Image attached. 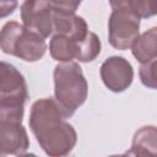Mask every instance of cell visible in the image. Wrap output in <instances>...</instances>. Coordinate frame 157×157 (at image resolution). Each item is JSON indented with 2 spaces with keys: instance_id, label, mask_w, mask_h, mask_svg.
<instances>
[{
  "instance_id": "obj_1",
  "label": "cell",
  "mask_w": 157,
  "mask_h": 157,
  "mask_svg": "<svg viewBox=\"0 0 157 157\" xmlns=\"http://www.w3.org/2000/svg\"><path fill=\"white\" fill-rule=\"evenodd\" d=\"M54 98L36 101L29 112V129L49 157H66L77 142L74 126Z\"/></svg>"
},
{
  "instance_id": "obj_2",
  "label": "cell",
  "mask_w": 157,
  "mask_h": 157,
  "mask_svg": "<svg viewBox=\"0 0 157 157\" xmlns=\"http://www.w3.org/2000/svg\"><path fill=\"white\" fill-rule=\"evenodd\" d=\"M54 99L70 118L86 102L88 83L77 63H60L53 72Z\"/></svg>"
},
{
  "instance_id": "obj_3",
  "label": "cell",
  "mask_w": 157,
  "mask_h": 157,
  "mask_svg": "<svg viewBox=\"0 0 157 157\" xmlns=\"http://www.w3.org/2000/svg\"><path fill=\"white\" fill-rule=\"evenodd\" d=\"M0 47L5 54L28 63L40 60L47 52L45 39L16 21H9L2 26Z\"/></svg>"
},
{
  "instance_id": "obj_4",
  "label": "cell",
  "mask_w": 157,
  "mask_h": 157,
  "mask_svg": "<svg viewBox=\"0 0 157 157\" xmlns=\"http://www.w3.org/2000/svg\"><path fill=\"white\" fill-rule=\"evenodd\" d=\"M0 75V120L22 123L25 103L28 98L25 77L6 61H1Z\"/></svg>"
},
{
  "instance_id": "obj_5",
  "label": "cell",
  "mask_w": 157,
  "mask_h": 157,
  "mask_svg": "<svg viewBox=\"0 0 157 157\" xmlns=\"http://www.w3.org/2000/svg\"><path fill=\"white\" fill-rule=\"evenodd\" d=\"M112 13L108 20V39L113 48L129 49L139 38L141 16L132 5V0L110 1Z\"/></svg>"
},
{
  "instance_id": "obj_6",
  "label": "cell",
  "mask_w": 157,
  "mask_h": 157,
  "mask_svg": "<svg viewBox=\"0 0 157 157\" xmlns=\"http://www.w3.org/2000/svg\"><path fill=\"white\" fill-rule=\"evenodd\" d=\"M99 37L90 32V34L80 40L61 34H54L49 43V53L52 58L60 63H71L74 59L81 63L93 61L101 53Z\"/></svg>"
},
{
  "instance_id": "obj_7",
  "label": "cell",
  "mask_w": 157,
  "mask_h": 157,
  "mask_svg": "<svg viewBox=\"0 0 157 157\" xmlns=\"http://www.w3.org/2000/svg\"><path fill=\"white\" fill-rule=\"evenodd\" d=\"M22 25L44 39L54 33V11L52 1L34 0L21 4Z\"/></svg>"
},
{
  "instance_id": "obj_8",
  "label": "cell",
  "mask_w": 157,
  "mask_h": 157,
  "mask_svg": "<svg viewBox=\"0 0 157 157\" xmlns=\"http://www.w3.org/2000/svg\"><path fill=\"white\" fill-rule=\"evenodd\" d=\"M99 75L109 91L120 93L128 90L132 83L134 69L128 59L119 55H112L102 63Z\"/></svg>"
},
{
  "instance_id": "obj_9",
  "label": "cell",
  "mask_w": 157,
  "mask_h": 157,
  "mask_svg": "<svg viewBox=\"0 0 157 157\" xmlns=\"http://www.w3.org/2000/svg\"><path fill=\"white\" fill-rule=\"evenodd\" d=\"M29 147V139L22 123L0 120V152L6 155H22Z\"/></svg>"
},
{
  "instance_id": "obj_10",
  "label": "cell",
  "mask_w": 157,
  "mask_h": 157,
  "mask_svg": "<svg viewBox=\"0 0 157 157\" xmlns=\"http://www.w3.org/2000/svg\"><path fill=\"white\" fill-rule=\"evenodd\" d=\"M131 53L140 64L157 59V26L139 36L131 47Z\"/></svg>"
},
{
  "instance_id": "obj_11",
  "label": "cell",
  "mask_w": 157,
  "mask_h": 157,
  "mask_svg": "<svg viewBox=\"0 0 157 157\" xmlns=\"http://www.w3.org/2000/svg\"><path fill=\"white\" fill-rule=\"evenodd\" d=\"M132 146L141 147L153 155H157V126L145 125L136 130L132 137Z\"/></svg>"
},
{
  "instance_id": "obj_12",
  "label": "cell",
  "mask_w": 157,
  "mask_h": 157,
  "mask_svg": "<svg viewBox=\"0 0 157 157\" xmlns=\"http://www.w3.org/2000/svg\"><path fill=\"white\" fill-rule=\"evenodd\" d=\"M139 76L141 83L151 90H157V59L141 64L139 69Z\"/></svg>"
},
{
  "instance_id": "obj_13",
  "label": "cell",
  "mask_w": 157,
  "mask_h": 157,
  "mask_svg": "<svg viewBox=\"0 0 157 157\" xmlns=\"http://www.w3.org/2000/svg\"><path fill=\"white\" fill-rule=\"evenodd\" d=\"M17 1H1L0 2V11H1V17H6L9 13H12L13 10L17 6Z\"/></svg>"
},
{
  "instance_id": "obj_14",
  "label": "cell",
  "mask_w": 157,
  "mask_h": 157,
  "mask_svg": "<svg viewBox=\"0 0 157 157\" xmlns=\"http://www.w3.org/2000/svg\"><path fill=\"white\" fill-rule=\"evenodd\" d=\"M2 157H5V156H2ZM17 157H38V156L34 153H22V155H18Z\"/></svg>"
},
{
  "instance_id": "obj_15",
  "label": "cell",
  "mask_w": 157,
  "mask_h": 157,
  "mask_svg": "<svg viewBox=\"0 0 157 157\" xmlns=\"http://www.w3.org/2000/svg\"><path fill=\"white\" fill-rule=\"evenodd\" d=\"M108 157H123V155H112V156H108Z\"/></svg>"
},
{
  "instance_id": "obj_16",
  "label": "cell",
  "mask_w": 157,
  "mask_h": 157,
  "mask_svg": "<svg viewBox=\"0 0 157 157\" xmlns=\"http://www.w3.org/2000/svg\"><path fill=\"white\" fill-rule=\"evenodd\" d=\"M156 157H157V156H156Z\"/></svg>"
}]
</instances>
